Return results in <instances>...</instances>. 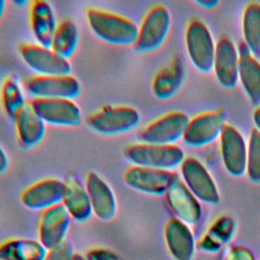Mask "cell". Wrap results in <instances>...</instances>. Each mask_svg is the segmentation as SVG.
<instances>
[{
    "mask_svg": "<svg viewBox=\"0 0 260 260\" xmlns=\"http://www.w3.org/2000/svg\"><path fill=\"white\" fill-rule=\"evenodd\" d=\"M5 6H6V2L4 0H0V18L2 17V15L4 13Z\"/></svg>",
    "mask_w": 260,
    "mask_h": 260,
    "instance_id": "cell-37",
    "label": "cell"
},
{
    "mask_svg": "<svg viewBox=\"0 0 260 260\" xmlns=\"http://www.w3.org/2000/svg\"><path fill=\"white\" fill-rule=\"evenodd\" d=\"M9 167V159L5 150L0 146V175L5 173Z\"/></svg>",
    "mask_w": 260,
    "mask_h": 260,
    "instance_id": "cell-34",
    "label": "cell"
},
{
    "mask_svg": "<svg viewBox=\"0 0 260 260\" xmlns=\"http://www.w3.org/2000/svg\"><path fill=\"white\" fill-rule=\"evenodd\" d=\"M19 55L23 62L38 75L65 76L70 75L72 71L69 60L61 58L50 48H45L39 44H21Z\"/></svg>",
    "mask_w": 260,
    "mask_h": 260,
    "instance_id": "cell-6",
    "label": "cell"
},
{
    "mask_svg": "<svg viewBox=\"0 0 260 260\" xmlns=\"http://www.w3.org/2000/svg\"><path fill=\"white\" fill-rule=\"evenodd\" d=\"M253 121H254V125L259 132H260V107H258L253 114Z\"/></svg>",
    "mask_w": 260,
    "mask_h": 260,
    "instance_id": "cell-36",
    "label": "cell"
},
{
    "mask_svg": "<svg viewBox=\"0 0 260 260\" xmlns=\"http://www.w3.org/2000/svg\"><path fill=\"white\" fill-rule=\"evenodd\" d=\"M86 19L91 31L102 41L112 45H134L139 26L130 18L98 8L86 11Z\"/></svg>",
    "mask_w": 260,
    "mask_h": 260,
    "instance_id": "cell-1",
    "label": "cell"
},
{
    "mask_svg": "<svg viewBox=\"0 0 260 260\" xmlns=\"http://www.w3.org/2000/svg\"><path fill=\"white\" fill-rule=\"evenodd\" d=\"M172 23L168 8L161 4L153 5L145 14L139 27L134 50L138 53H150L165 42Z\"/></svg>",
    "mask_w": 260,
    "mask_h": 260,
    "instance_id": "cell-4",
    "label": "cell"
},
{
    "mask_svg": "<svg viewBox=\"0 0 260 260\" xmlns=\"http://www.w3.org/2000/svg\"><path fill=\"white\" fill-rule=\"evenodd\" d=\"M172 172L151 169L140 166H131L126 169L123 179L131 189L148 195H165L168 189Z\"/></svg>",
    "mask_w": 260,
    "mask_h": 260,
    "instance_id": "cell-15",
    "label": "cell"
},
{
    "mask_svg": "<svg viewBox=\"0 0 260 260\" xmlns=\"http://www.w3.org/2000/svg\"><path fill=\"white\" fill-rule=\"evenodd\" d=\"M244 44L251 54L260 59V4L249 3L243 14Z\"/></svg>",
    "mask_w": 260,
    "mask_h": 260,
    "instance_id": "cell-27",
    "label": "cell"
},
{
    "mask_svg": "<svg viewBox=\"0 0 260 260\" xmlns=\"http://www.w3.org/2000/svg\"><path fill=\"white\" fill-rule=\"evenodd\" d=\"M186 48L194 67L208 73L213 70L215 45L207 26L200 20H192L186 29Z\"/></svg>",
    "mask_w": 260,
    "mask_h": 260,
    "instance_id": "cell-5",
    "label": "cell"
},
{
    "mask_svg": "<svg viewBox=\"0 0 260 260\" xmlns=\"http://www.w3.org/2000/svg\"><path fill=\"white\" fill-rule=\"evenodd\" d=\"M74 255L73 244L66 239L59 245L49 249L44 260H72Z\"/></svg>",
    "mask_w": 260,
    "mask_h": 260,
    "instance_id": "cell-30",
    "label": "cell"
},
{
    "mask_svg": "<svg viewBox=\"0 0 260 260\" xmlns=\"http://www.w3.org/2000/svg\"><path fill=\"white\" fill-rule=\"evenodd\" d=\"M24 88L35 99H68L80 94L81 85L72 75L45 76L36 75L24 81Z\"/></svg>",
    "mask_w": 260,
    "mask_h": 260,
    "instance_id": "cell-8",
    "label": "cell"
},
{
    "mask_svg": "<svg viewBox=\"0 0 260 260\" xmlns=\"http://www.w3.org/2000/svg\"><path fill=\"white\" fill-rule=\"evenodd\" d=\"M184 79V62L180 56H176L154 76L151 84L152 92L159 100L171 99L180 89Z\"/></svg>",
    "mask_w": 260,
    "mask_h": 260,
    "instance_id": "cell-24",
    "label": "cell"
},
{
    "mask_svg": "<svg viewBox=\"0 0 260 260\" xmlns=\"http://www.w3.org/2000/svg\"><path fill=\"white\" fill-rule=\"evenodd\" d=\"M213 71L219 84L228 89L239 81V50L229 38L220 39L215 45Z\"/></svg>",
    "mask_w": 260,
    "mask_h": 260,
    "instance_id": "cell-19",
    "label": "cell"
},
{
    "mask_svg": "<svg viewBox=\"0 0 260 260\" xmlns=\"http://www.w3.org/2000/svg\"><path fill=\"white\" fill-rule=\"evenodd\" d=\"M79 42V31L71 19H63L55 30L51 50L63 59L69 60L74 54Z\"/></svg>",
    "mask_w": 260,
    "mask_h": 260,
    "instance_id": "cell-26",
    "label": "cell"
},
{
    "mask_svg": "<svg viewBox=\"0 0 260 260\" xmlns=\"http://www.w3.org/2000/svg\"><path fill=\"white\" fill-rule=\"evenodd\" d=\"M57 25L54 9L48 1L35 0L30 3V26L39 45L51 49Z\"/></svg>",
    "mask_w": 260,
    "mask_h": 260,
    "instance_id": "cell-22",
    "label": "cell"
},
{
    "mask_svg": "<svg viewBox=\"0 0 260 260\" xmlns=\"http://www.w3.org/2000/svg\"><path fill=\"white\" fill-rule=\"evenodd\" d=\"M220 154L226 172L241 177L247 169V143L237 128L226 124L219 136Z\"/></svg>",
    "mask_w": 260,
    "mask_h": 260,
    "instance_id": "cell-14",
    "label": "cell"
},
{
    "mask_svg": "<svg viewBox=\"0 0 260 260\" xmlns=\"http://www.w3.org/2000/svg\"><path fill=\"white\" fill-rule=\"evenodd\" d=\"M224 260H255V257L250 249L243 246H236L228 251Z\"/></svg>",
    "mask_w": 260,
    "mask_h": 260,
    "instance_id": "cell-33",
    "label": "cell"
},
{
    "mask_svg": "<svg viewBox=\"0 0 260 260\" xmlns=\"http://www.w3.org/2000/svg\"><path fill=\"white\" fill-rule=\"evenodd\" d=\"M47 251L39 240L13 238L0 243V260H44Z\"/></svg>",
    "mask_w": 260,
    "mask_h": 260,
    "instance_id": "cell-25",
    "label": "cell"
},
{
    "mask_svg": "<svg viewBox=\"0 0 260 260\" xmlns=\"http://www.w3.org/2000/svg\"><path fill=\"white\" fill-rule=\"evenodd\" d=\"M92 212L100 220L108 221L113 219L118 210L116 195L111 186L96 173L89 172L85 180Z\"/></svg>",
    "mask_w": 260,
    "mask_h": 260,
    "instance_id": "cell-18",
    "label": "cell"
},
{
    "mask_svg": "<svg viewBox=\"0 0 260 260\" xmlns=\"http://www.w3.org/2000/svg\"><path fill=\"white\" fill-rule=\"evenodd\" d=\"M239 81L254 106L260 105V63L244 43L239 48Z\"/></svg>",
    "mask_w": 260,
    "mask_h": 260,
    "instance_id": "cell-23",
    "label": "cell"
},
{
    "mask_svg": "<svg viewBox=\"0 0 260 260\" xmlns=\"http://www.w3.org/2000/svg\"><path fill=\"white\" fill-rule=\"evenodd\" d=\"M165 240L169 252L175 260H192L195 243L188 224L177 217L170 218L165 226Z\"/></svg>",
    "mask_w": 260,
    "mask_h": 260,
    "instance_id": "cell-21",
    "label": "cell"
},
{
    "mask_svg": "<svg viewBox=\"0 0 260 260\" xmlns=\"http://www.w3.org/2000/svg\"><path fill=\"white\" fill-rule=\"evenodd\" d=\"M196 3L202 7L209 9V8L215 7L219 2L217 0H197Z\"/></svg>",
    "mask_w": 260,
    "mask_h": 260,
    "instance_id": "cell-35",
    "label": "cell"
},
{
    "mask_svg": "<svg viewBox=\"0 0 260 260\" xmlns=\"http://www.w3.org/2000/svg\"><path fill=\"white\" fill-rule=\"evenodd\" d=\"M246 174L251 182L260 183V132L256 128L251 130L247 144Z\"/></svg>",
    "mask_w": 260,
    "mask_h": 260,
    "instance_id": "cell-29",
    "label": "cell"
},
{
    "mask_svg": "<svg viewBox=\"0 0 260 260\" xmlns=\"http://www.w3.org/2000/svg\"><path fill=\"white\" fill-rule=\"evenodd\" d=\"M166 199L175 217L188 225L195 224L201 217V206L177 173L172 177L166 191Z\"/></svg>",
    "mask_w": 260,
    "mask_h": 260,
    "instance_id": "cell-11",
    "label": "cell"
},
{
    "mask_svg": "<svg viewBox=\"0 0 260 260\" xmlns=\"http://www.w3.org/2000/svg\"><path fill=\"white\" fill-rule=\"evenodd\" d=\"M19 143L25 148L39 145L46 134V123L38 115L30 102L19 110L14 117Z\"/></svg>",
    "mask_w": 260,
    "mask_h": 260,
    "instance_id": "cell-20",
    "label": "cell"
},
{
    "mask_svg": "<svg viewBox=\"0 0 260 260\" xmlns=\"http://www.w3.org/2000/svg\"><path fill=\"white\" fill-rule=\"evenodd\" d=\"M72 260H87V259L85 258L84 255L79 254V253H75V255H74V257H73Z\"/></svg>",
    "mask_w": 260,
    "mask_h": 260,
    "instance_id": "cell-38",
    "label": "cell"
},
{
    "mask_svg": "<svg viewBox=\"0 0 260 260\" xmlns=\"http://www.w3.org/2000/svg\"><path fill=\"white\" fill-rule=\"evenodd\" d=\"M63 182L62 204L72 219L86 222L93 215L90 199L85 186L74 173H67Z\"/></svg>",
    "mask_w": 260,
    "mask_h": 260,
    "instance_id": "cell-16",
    "label": "cell"
},
{
    "mask_svg": "<svg viewBox=\"0 0 260 260\" xmlns=\"http://www.w3.org/2000/svg\"><path fill=\"white\" fill-rule=\"evenodd\" d=\"M233 232V221L231 218L222 217L219 218L212 228V236H218L220 240H228Z\"/></svg>",
    "mask_w": 260,
    "mask_h": 260,
    "instance_id": "cell-32",
    "label": "cell"
},
{
    "mask_svg": "<svg viewBox=\"0 0 260 260\" xmlns=\"http://www.w3.org/2000/svg\"><path fill=\"white\" fill-rule=\"evenodd\" d=\"M224 110H215L197 115L190 120L183 140L190 147H202L213 142L226 125Z\"/></svg>",
    "mask_w": 260,
    "mask_h": 260,
    "instance_id": "cell-10",
    "label": "cell"
},
{
    "mask_svg": "<svg viewBox=\"0 0 260 260\" xmlns=\"http://www.w3.org/2000/svg\"><path fill=\"white\" fill-rule=\"evenodd\" d=\"M139 122V112L129 106H106L86 119L90 130L107 136L130 132L138 126Z\"/></svg>",
    "mask_w": 260,
    "mask_h": 260,
    "instance_id": "cell-3",
    "label": "cell"
},
{
    "mask_svg": "<svg viewBox=\"0 0 260 260\" xmlns=\"http://www.w3.org/2000/svg\"><path fill=\"white\" fill-rule=\"evenodd\" d=\"M125 158L133 166L171 171L181 167L185 153L177 145L134 143L124 148Z\"/></svg>",
    "mask_w": 260,
    "mask_h": 260,
    "instance_id": "cell-2",
    "label": "cell"
},
{
    "mask_svg": "<svg viewBox=\"0 0 260 260\" xmlns=\"http://www.w3.org/2000/svg\"><path fill=\"white\" fill-rule=\"evenodd\" d=\"M26 3V1H14V4H16V5H24Z\"/></svg>",
    "mask_w": 260,
    "mask_h": 260,
    "instance_id": "cell-39",
    "label": "cell"
},
{
    "mask_svg": "<svg viewBox=\"0 0 260 260\" xmlns=\"http://www.w3.org/2000/svg\"><path fill=\"white\" fill-rule=\"evenodd\" d=\"M34 109L45 123L57 126H77L81 123V110L73 100L34 99Z\"/></svg>",
    "mask_w": 260,
    "mask_h": 260,
    "instance_id": "cell-13",
    "label": "cell"
},
{
    "mask_svg": "<svg viewBox=\"0 0 260 260\" xmlns=\"http://www.w3.org/2000/svg\"><path fill=\"white\" fill-rule=\"evenodd\" d=\"M181 178L197 200L216 205L219 193L207 169L196 158L187 157L181 165Z\"/></svg>",
    "mask_w": 260,
    "mask_h": 260,
    "instance_id": "cell-9",
    "label": "cell"
},
{
    "mask_svg": "<svg viewBox=\"0 0 260 260\" xmlns=\"http://www.w3.org/2000/svg\"><path fill=\"white\" fill-rule=\"evenodd\" d=\"M189 117L183 112H171L148 124L140 133V139L144 143L173 145L183 139Z\"/></svg>",
    "mask_w": 260,
    "mask_h": 260,
    "instance_id": "cell-7",
    "label": "cell"
},
{
    "mask_svg": "<svg viewBox=\"0 0 260 260\" xmlns=\"http://www.w3.org/2000/svg\"><path fill=\"white\" fill-rule=\"evenodd\" d=\"M87 260H124L116 252L106 248H93L85 253Z\"/></svg>",
    "mask_w": 260,
    "mask_h": 260,
    "instance_id": "cell-31",
    "label": "cell"
},
{
    "mask_svg": "<svg viewBox=\"0 0 260 260\" xmlns=\"http://www.w3.org/2000/svg\"><path fill=\"white\" fill-rule=\"evenodd\" d=\"M1 103L7 116L12 120L26 104L18 80L14 76L7 77L1 87Z\"/></svg>",
    "mask_w": 260,
    "mask_h": 260,
    "instance_id": "cell-28",
    "label": "cell"
},
{
    "mask_svg": "<svg viewBox=\"0 0 260 260\" xmlns=\"http://www.w3.org/2000/svg\"><path fill=\"white\" fill-rule=\"evenodd\" d=\"M71 216L62 203L42 211L38 223V240L47 249H51L67 238Z\"/></svg>",
    "mask_w": 260,
    "mask_h": 260,
    "instance_id": "cell-12",
    "label": "cell"
},
{
    "mask_svg": "<svg viewBox=\"0 0 260 260\" xmlns=\"http://www.w3.org/2000/svg\"><path fill=\"white\" fill-rule=\"evenodd\" d=\"M62 196L63 182L56 178H49L25 188L20 194V201L30 210L44 211L62 203Z\"/></svg>",
    "mask_w": 260,
    "mask_h": 260,
    "instance_id": "cell-17",
    "label": "cell"
}]
</instances>
